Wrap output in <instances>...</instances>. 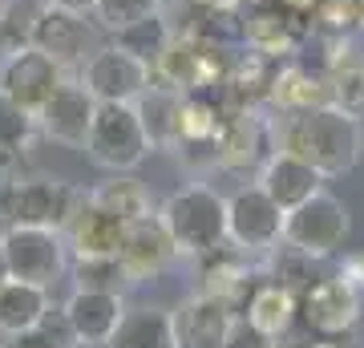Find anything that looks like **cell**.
<instances>
[{"label": "cell", "instance_id": "4", "mask_svg": "<svg viewBox=\"0 0 364 348\" xmlns=\"http://www.w3.org/2000/svg\"><path fill=\"white\" fill-rule=\"evenodd\" d=\"M81 203H85V191L61 179H13L0 191V211L9 227H49L65 235Z\"/></svg>", "mask_w": 364, "mask_h": 348}, {"label": "cell", "instance_id": "20", "mask_svg": "<svg viewBox=\"0 0 364 348\" xmlns=\"http://www.w3.org/2000/svg\"><path fill=\"white\" fill-rule=\"evenodd\" d=\"M198 275H203V292H207V296L231 300L235 308H239L243 292H251V263H247V255L231 243H223V247H215V251H207V255H198Z\"/></svg>", "mask_w": 364, "mask_h": 348}, {"label": "cell", "instance_id": "5", "mask_svg": "<svg viewBox=\"0 0 364 348\" xmlns=\"http://www.w3.org/2000/svg\"><path fill=\"white\" fill-rule=\"evenodd\" d=\"M348 231H352L348 206L340 203L332 191H324V186L284 215V243L299 247L312 259L336 255L340 247L348 243Z\"/></svg>", "mask_w": 364, "mask_h": 348}, {"label": "cell", "instance_id": "30", "mask_svg": "<svg viewBox=\"0 0 364 348\" xmlns=\"http://www.w3.org/2000/svg\"><path fill=\"white\" fill-rule=\"evenodd\" d=\"M308 25L324 37H352L360 33V13H356V0H316Z\"/></svg>", "mask_w": 364, "mask_h": 348}, {"label": "cell", "instance_id": "31", "mask_svg": "<svg viewBox=\"0 0 364 348\" xmlns=\"http://www.w3.org/2000/svg\"><path fill=\"white\" fill-rule=\"evenodd\" d=\"M328 85H332V105L364 122V61L352 57L340 69H332L328 73Z\"/></svg>", "mask_w": 364, "mask_h": 348}, {"label": "cell", "instance_id": "23", "mask_svg": "<svg viewBox=\"0 0 364 348\" xmlns=\"http://www.w3.org/2000/svg\"><path fill=\"white\" fill-rule=\"evenodd\" d=\"M85 199H90L93 206L109 211V215L122 219V223H134V219H142V215H154V199H150V191H146L134 174H109V179L97 182Z\"/></svg>", "mask_w": 364, "mask_h": 348}, {"label": "cell", "instance_id": "34", "mask_svg": "<svg viewBox=\"0 0 364 348\" xmlns=\"http://www.w3.org/2000/svg\"><path fill=\"white\" fill-rule=\"evenodd\" d=\"M340 275H344L352 288H360L364 292V255H348L344 259V268H340Z\"/></svg>", "mask_w": 364, "mask_h": 348}, {"label": "cell", "instance_id": "8", "mask_svg": "<svg viewBox=\"0 0 364 348\" xmlns=\"http://www.w3.org/2000/svg\"><path fill=\"white\" fill-rule=\"evenodd\" d=\"M312 25L304 13H291L279 0H247L243 4V21H239V37L247 41L251 53H259L267 61H291Z\"/></svg>", "mask_w": 364, "mask_h": 348}, {"label": "cell", "instance_id": "15", "mask_svg": "<svg viewBox=\"0 0 364 348\" xmlns=\"http://www.w3.org/2000/svg\"><path fill=\"white\" fill-rule=\"evenodd\" d=\"M122 312H126V300L117 292H97V288H73V296L61 304V316L69 332L77 336V344H105Z\"/></svg>", "mask_w": 364, "mask_h": 348}, {"label": "cell", "instance_id": "7", "mask_svg": "<svg viewBox=\"0 0 364 348\" xmlns=\"http://www.w3.org/2000/svg\"><path fill=\"white\" fill-rule=\"evenodd\" d=\"M364 316V292L352 288L344 275H328V280H316L299 292V316L304 328L316 336V340H344L348 332L360 328Z\"/></svg>", "mask_w": 364, "mask_h": 348}, {"label": "cell", "instance_id": "37", "mask_svg": "<svg viewBox=\"0 0 364 348\" xmlns=\"http://www.w3.org/2000/svg\"><path fill=\"white\" fill-rule=\"evenodd\" d=\"M13 275H9V259H4V243H0V284H9Z\"/></svg>", "mask_w": 364, "mask_h": 348}, {"label": "cell", "instance_id": "18", "mask_svg": "<svg viewBox=\"0 0 364 348\" xmlns=\"http://www.w3.org/2000/svg\"><path fill=\"white\" fill-rule=\"evenodd\" d=\"M299 316V296L287 292L284 284L275 280H263L247 292V304H243V320L263 336V340H284L291 332V324Z\"/></svg>", "mask_w": 364, "mask_h": 348}, {"label": "cell", "instance_id": "35", "mask_svg": "<svg viewBox=\"0 0 364 348\" xmlns=\"http://www.w3.org/2000/svg\"><path fill=\"white\" fill-rule=\"evenodd\" d=\"M49 9H61V13H77V16H93V4L97 0H45Z\"/></svg>", "mask_w": 364, "mask_h": 348}, {"label": "cell", "instance_id": "21", "mask_svg": "<svg viewBox=\"0 0 364 348\" xmlns=\"http://www.w3.org/2000/svg\"><path fill=\"white\" fill-rule=\"evenodd\" d=\"M138 114L146 122V134L154 150H166V146H178V110H182V90L166 85V81H150L146 93L138 97Z\"/></svg>", "mask_w": 364, "mask_h": 348}, {"label": "cell", "instance_id": "17", "mask_svg": "<svg viewBox=\"0 0 364 348\" xmlns=\"http://www.w3.org/2000/svg\"><path fill=\"white\" fill-rule=\"evenodd\" d=\"M28 45H37L41 53H49L57 65H77L85 61L90 49V25L77 13H61V9H41L33 28H28Z\"/></svg>", "mask_w": 364, "mask_h": 348}, {"label": "cell", "instance_id": "1", "mask_svg": "<svg viewBox=\"0 0 364 348\" xmlns=\"http://www.w3.org/2000/svg\"><path fill=\"white\" fill-rule=\"evenodd\" d=\"M275 150H291L308 158L324 179H340L364 154V122L336 105L284 114L275 117Z\"/></svg>", "mask_w": 364, "mask_h": 348}, {"label": "cell", "instance_id": "27", "mask_svg": "<svg viewBox=\"0 0 364 348\" xmlns=\"http://www.w3.org/2000/svg\"><path fill=\"white\" fill-rule=\"evenodd\" d=\"M73 280H77V288L117 292V296L134 284L130 271H126V263H122L117 255H81L77 263H73Z\"/></svg>", "mask_w": 364, "mask_h": 348}, {"label": "cell", "instance_id": "19", "mask_svg": "<svg viewBox=\"0 0 364 348\" xmlns=\"http://www.w3.org/2000/svg\"><path fill=\"white\" fill-rule=\"evenodd\" d=\"M122 235H126V223L114 219L109 211L93 206L90 199L81 203V211L73 215V223L65 227V243L81 255H117L122 247Z\"/></svg>", "mask_w": 364, "mask_h": 348}, {"label": "cell", "instance_id": "39", "mask_svg": "<svg viewBox=\"0 0 364 348\" xmlns=\"http://www.w3.org/2000/svg\"><path fill=\"white\" fill-rule=\"evenodd\" d=\"M356 13H360V33H364V0H356Z\"/></svg>", "mask_w": 364, "mask_h": 348}, {"label": "cell", "instance_id": "16", "mask_svg": "<svg viewBox=\"0 0 364 348\" xmlns=\"http://www.w3.org/2000/svg\"><path fill=\"white\" fill-rule=\"evenodd\" d=\"M255 182L272 194V203L291 211V206H299L304 199H312V194L324 186V174H320L308 158L291 154V150H272V158L255 170Z\"/></svg>", "mask_w": 364, "mask_h": 348}, {"label": "cell", "instance_id": "14", "mask_svg": "<svg viewBox=\"0 0 364 348\" xmlns=\"http://www.w3.org/2000/svg\"><path fill=\"white\" fill-rule=\"evenodd\" d=\"M174 255H178V251H174V239H170V231L162 227L158 211L154 215H142V219H134V223H126V235H122L117 259L126 263V271H130L134 284L162 275Z\"/></svg>", "mask_w": 364, "mask_h": 348}, {"label": "cell", "instance_id": "32", "mask_svg": "<svg viewBox=\"0 0 364 348\" xmlns=\"http://www.w3.org/2000/svg\"><path fill=\"white\" fill-rule=\"evenodd\" d=\"M158 9H162V0H97L93 4V21L105 33H117V28H126L134 21H142V16L158 13Z\"/></svg>", "mask_w": 364, "mask_h": 348}, {"label": "cell", "instance_id": "36", "mask_svg": "<svg viewBox=\"0 0 364 348\" xmlns=\"http://www.w3.org/2000/svg\"><path fill=\"white\" fill-rule=\"evenodd\" d=\"M279 4H287L291 13H304V16H308V13H312V4H316V0H279Z\"/></svg>", "mask_w": 364, "mask_h": 348}, {"label": "cell", "instance_id": "24", "mask_svg": "<svg viewBox=\"0 0 364 348\" xmlns=\"http://www.w3.org/2000/svg\"><path fill=\"white\" fill-rule=\"evenodd\" d=\"M105 348H174L170 312L162 308H126Z\"/></svg>", "mask_w": 364, "mask_h": 348}, {"label": "cell", "instance_id": "26", "mask_svg": "<svg viewBox=\"0 0 364 348\" xmlns=\"http://www.w3.org/2000/svg\"><path fill=\"white\" fill-rule=\"evenodd\" d=\"M316 263H320V259L304 255L299 247L279 243V247H272V251H267V280L284 284L287 292H296V296H299L308 284H316V280H320V275H316Z\"/></svg>", "mask_w": 364, "mask_h": 348}, {"label": "cell", "instance_id": "2", "mask_svg": "<svg viewBox=\"0 0 364 348\" xmlns=\"http://www.w3.org/2000/svg\"><path fill=\"white\" fill-rule=\"evenodd\" d=\"M158 219L170 231L178 255L198 259L227 243V199L215 186H203V182L174 191L158 206Z\"/></svg>", "mask_w": 364, "mask_h": 348}, {"label": "cell", "instance_id": "40", "mask_svg": "<svg viewBox=\"0 0 364 348\" xmlns=\"http://www.w3.org/2000/svg\"><path fill=\"white\" fill-rule=\"evenodd\" d=\"M272 348H275V344H272Z\"/></svg>", "mask_w": 364, "mask_h": 348}, {"label": "cell", "instance_id": "33", "mask_svg": "<svg viewBox=\"0 0 364 348\" xmlns=\"http://www.w3.org/2000/svg\"><path fill=\"white\" fill-rule=\"evenodd\" d=\"M227 348H272V340H263L255 328H251L243 316H235L231 324V336H227Z\"/></svg>", "mask_w": 364, "mask_h": 348}, {"label": "cell", "instance_id": "10", "mask_svg": "<svg viewBox=\"0 0 364 348\" xmlns=\"http://www.w3.org/2000/svg\"><path fill=\"white\" fill-rule=\"evenodd\" d=\"M150 81H154V69L146 61H138L134 53L117 49V45L93 49L85 57V65H81V85L97 102H138Z\"/></svg>", "mask_w": 364, "mask_h": 348}, {"label": "cell", "instance_id": "13", "mask_svg": "<svg viewBox=\"0 0 364 348\" xmlns=\"http://www.w3.org/2000/svg\"><path fill=\"white\" fill-rule=\"evenodd\" d=\"M93 114H97V97L81 85V78H65L49 93V102L37 110V130L45 138H53V142L85 150Z\"/></svg>", "mask_w": 364, "mask_h": 348}, {"label": "cell", "instance_id": "9", "mask_svg": "<svg viewBox=\"0 0 364 348\" xmlns=\"http://www.w3.org/2000/svg\"><path fill=\"white\" fill-rule=\"evenodd\" d=\"M0 243H4V259H9V275L13 280L53 288L65 275L69 243L61 231H49V227H4Z\"/></svg>", "mask_w": 364, "mask_h": 348}, {"label": "cell", "instance_id": "28", "mask_svg": "<svg viewBox=\"0 0 364 348\" xmlns=\"http://www.w3.org/2000/svg\"><path fill=\"white\" fill-rule=\"evenodd\" d=\"M37 130V114H28L25 105H16L13 97L0 93V154H21L28 150Z\"/></svg>", "mask_w": 364, "mask_h": 348}, {"label": "cell", "instance_id": "38", "mask_svg": "<svg viewBox=\"0 0 364 348\" xmlns=\"http://www.w3.org/2000/svg\"><path fill=\"white\" fill-rule=\"evenodd\" d=\"M312 348H344V340H316Z\"/></svg>", "mask_w": 364, "mask_h": 348}, {"label": "cell", "instance_id": "25", "mask_svg": "<svg viewBox=\"0 0 364 348\" xmlns=\"http://www.w3.org/2000/svg\"><path fill=\"white\" fill-rule=\"evenodd\" d=\"M114 45H117V49H126V53H134L138 61H146L150 69H154V65L166 57V49L174 45V25H170L166 16H162V9H158V13L134 21V25L117 28Z\"/></svg>", "mask_w": 364, "mask_h": 348}, {"label": "cell", "instance_id": "11", "mask_svg": "<svg viewBox=\"0 0 364 348\" xmlns=\"http://www.w3.org/2000/svg\"><path fill=\"white\" fill-rule=\"evenodd\" d=\"M61 81H65V65H57L49 53H41L28 41L0 61V93L13 97L16 105H25L28 114H37Z\"/></svg>", "mask_w": 364, "mask_h": 348}, {"label": "cell", "instance_id": "12", "mask_svg": "<svg viewBox=\"0 0 364 348\" xmlns=\"http://www.w3.org/2000/svg\"><path fill=\"white\" fill-rule=\"evenodd\" d=\"M235 316H239V308L231 300L198 292L170 312V340H174V348H227Z\"/></svg>", "mask_w": 364, "mask_h": 348}, {"label": "cell", "instance_id": "22", "mask_svg": "<svg viewBox=\"0 0 364 348\" xmlns=\"http://www.w3.org/2000/svg\"><path fill=\"white\" fill-rule=\"evenodd\" d=\"M49 288L25 284V280H9L0 284V336H16L37 328L49 316Z\"/></svg>", "mask_w": 364, "mask_h": 348}, {"label": "cell", "instance_id": "6", "mask_svg": "<svg viewBox=\"0 0 364 348\" xmlns=\"http://www.w3.org/2000/svg\"><path fill=\"white\" fill-rule=\"evenodd\" d=\"M284 206L272 203V194L259 182H247L227 199V243L243 255H267L284 243Z\"/></svg>", "mask_w": 364, "mask_h": 348}, {"label": "cell", "instance_id": "29", "mask_svg": "<svg viewBox=\"0 0 364 348\" xmlns=\"http://www.w3.org/2000/svg\"><path fill=\"white\" fill-rule=\"evenodd\" d=\"M4 348H81V344H77V336L69 332L61 308H53L37 328L16 332V336H4Z\"/></svg>", "mask_w": 364, "mask_h": 348}, {"label": "cell", "instance_id": "3", "mask_svg": "<svg viewBox=\"0 0 364 348\" xmlns=\"http://www.w3.org/2000/svg\"><path fill=\"white\" fill-rule=\"evenodd\" d=\"M154 142L146 134V122L134 102H97L90 138H85V158L109 174H130L150 158Z\"/></svg>", "mask_w": 364, "mask_h": 348}]
</instances>
